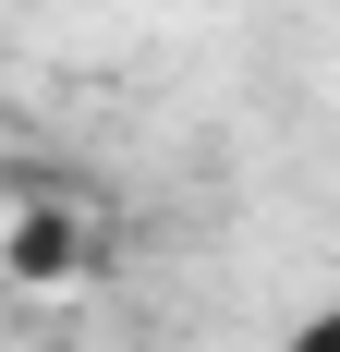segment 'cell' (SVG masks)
<instances>
[{
    "label": "cell",
    "mask_w": 340,
    "mask_h": 352,
    "mask_svg": "<svg viewBox=\"0 0 340 352\" xmlns=\"http://www.w3.org/2000/svg\"><path fill=\"white\" fill-rule=\"evenodd\" d=\"M268 352H340V304H316V316H304V328H279V340H268Z\"/></svg>",
    "instance_id": "obj_2"
},
{
    "label": "cell",
    "mask_w": 340,
    "mask_h": 352,
    "mask_svg": "<svg viewBox=\"0 0 340 352\" xmlns=\"http://www.w3.org/2000/svg\"><path fill=\"white\" fill-rule=\"evenodd\" d=\"M73 267H98V243H85L61 207H36V195H25V219H12V280L49 292V280H73Z\"/></svg>",
    "instance_id": "obj_1"
}]
</instances>
